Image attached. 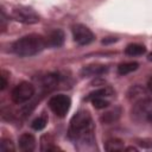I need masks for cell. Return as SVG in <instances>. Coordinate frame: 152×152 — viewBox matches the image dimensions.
I'll list each match as a JSON object with an SVG mask.
<instances>
[{
  "mask_svg": "<svg viewBox=\"0 0 152 152\" xmlns=\"http://www.w3.org/2000/svg\"><path fill=\"white\" fill-rule=\"evenodd\" d=\"M147 89H148V91L152 94V77L148 80V82H147Z\"/></svg>",
  "mask_w": 152,
  "mask_h": 152,
  "instance_id": "obj_22",
  "label": "cell"
},
{
  "mask_svg": "<svg viewBox=\"0 0 152 152\" xmlns=\"http://www.w3.org/2000/svg\"><path fill=\"white\" fill-rule=\"evenodd\" d=\"M132 113L133 116L138 120H148L152 114V99L147 97L135 102Z\"/></svg>",
  "mask_w": 152,
  "mask_h": 152,
  "instance_id": "obj_7",
  "label": "cell"
},
{
  "mask_svg": "<svg viewBox=\"0 0 152 152\" xmlns=\"http://www.w3.org/2000/svg\"><path fill=\"white\" fill-rule=\"evenodd\" d=\"M0 78H1V87H0V89L4 90V89L6 88V86H7V80H6V76H5V71L1 72Z\"/></svg>",
  "mask_w": 152,
  "mask_h": 152,
  "instance_id": "obj_20",
  "label": "cell"
},
{
  "mask_svg": "<svg viewBox=\"0 0 152 152\" xmlns=\"http://www.w3.org/2000/svg\"><path fill=\"white\" fill-rule=\"evenodd\" d=\"M113 42H116V38H107V39H103L102 40V44H108V43H113Z\"/></svg>",
  "mask_w": 152,
  "mask_h": 152,
  "instance_id": "obj_21",
  "label": "cell"
},
{
  "mask_svg": "<svg viewBox=\"0 0 152 152\" xmlns=\"http://www.w3.org/2000/svg\"><path fill=\"white\" fill-rule=\"evenodd\" d=\"M46 40V46L50 48H59L64 43V33L62 30H53L51 31L48 37L45 38Z\"/></svg>",
  "mask_w": 152,
  "mask_h": 152,
  "instance_id": "obj_8",
  "label": "cell"
},
{
  "mask_svg": "<svg viewBox=\"0 0 152 152\" xmlns=\"http://www.w3.org/2000/svg\"><path fill=\"white\" fill-rule=\"evenodd\" d=\"M19 147L25 152H31L36 147V139L31 133H24L19 138Z\"/></svg>",
  "mask_w": 152,
  "mask_h": 152,
  "instance_id": "obj_9",
  "label": "cell"
},
{
  "mask_svg": "<svg viewBox=\"0 0 152 152\" xmlns=\"http://www.w3.org/2000/svg\"><path fill=\"white\" fill-rule=\"evenodd\" d=\"M106 150L107 151H122V150H125L124 141L120 139H116V138L109 139L106 142Z\"/></svg>",
  "mask_w": 152,
  "mask_h": 152,
  "instance_id": "obj_14",
  "label": "cell"
},
{
  "mask_svg": "<svg viewBox=\"0 0 152 152\" xmlns=\"http://www.w3.org/2000/svg\"><path fill=\"white\" fill-rule=\"evenodd\" d=\"M126 150H127V151H137V148H135V147H127Z\"/></svg>",
  "mask_w": 152,
  "mask_h": 152,
  "instance_id": "obj_23",
  "label": "cell"
},
{
  "mask_svg": "<svg viewBox=\"0 0 152 152\" xmlns=\"http://www.w3.org/2000/svg\"><path fill=\"white\" fill-rule=\"evenodd\" d=\"M139 64L137 62H127V63H121L118 66V72L119 75H127L134 70H137Z\"/></svg>",
  "mask_w": 152,
  "mask_h": 152,
  "instance_id": "obj_13",
  "label": "cell"
},
{
  "mask_svg": "<svg viewBox=\"0 0 152 152\" xmlns=\"http://www.w3.org/2000/svg\"><path fill=\"white\" fill-rule=\"evenodd\" d=\"M69 137L77 144L93 145L94 142V125L91 116L86 110L77 112L70 121ZM87 147V146H86Z\"/></svg>",
  "mask_w": 152,
  "mask_h": 152,
  "instance_id": "obj_1",
  "label": "cell"
},
{
  "mask_svg": "<svg viewBox=\"0 0 152 152\" xmlns=\"http://www.w3.org/2000/svg\"><path fill=\"white\" fill-rule=\"evenodd\" d=\"M46 48V40L39 34H28L25 36L12 45V50L15 55L20 57H31Z\"/></svg>",
  "mask_w": 152,
  "mask_h": 152,
  "instance_id": "obj_2",
  "label": "cell"
},
{
  "mask_svg": "<svg viewBox=\"0 0 152 152\" xmlns=\"http://www.w3.org/2000/svg\"><path fill=\"white\" fill-rule=\"evenodd\" d=\"M33 95H34V87L28 82H21L12 90L11 96L13 102L20 104L28 101Z\"/></svg>",
  "mask_w": 152,
  "mask_h": 152,
  "instance_id": "obj_4",
  "label": "cell"
},
{
  "mask_svg": "<svg viewBox=\"0 0 152 152\" xmlns=\"http://www.w3.org/2000/svg\"><path fill=\"white\" fill-rule=\"evenodd\" d=\"M148 121H150V122H152V114H151V116H150V119H148Z\"/></svg>",
  "mask_w": 152,
  "mask_h": 152,
  "instance_id": "obj_25",
  "label": "cell"
},
{
  "mask_svg": "<svg viewBox=\"0 0 152 152\" xmlns=\"http://www.w3.org/2000/svg\"><path fill=\"white\" fill-rule=\"evenodd\" d=\"M93 106L97 109H103L106 107L109 106V101L104 99V96H99V97H94L93 100H90Z\"/></svg>",
  "mask_w": 152,
  "mask_h": 152,
  "instance_id": "obj_17",
  "label": "cell"
},
{
  "mask_svg": "<svg viewBox=\"0 0 152 152\" xmlns=\"http://www.w3.org/2000/svg\"><path fill=\"white\" fill-rule=\"evenodd\" d=\"M112 94V90H109V89H107V88H102V89H97V90H95V91H93V93H90L88 96H87V100H93L94 97H99V96H109Z\"/></svg>",
  "mask_w": 152,
  "mask_h": 152,
  "instance_id": "obj_18",
  "label": "cell"
},
{
  "mask_svg": "<svg viewBox=\"0 0 152 152\" xmlns=\"http://www.w3.org/2000/svg\"><path fill=\"white\" fill-rule=\"evenodd\" d=\"M46 124H48V118H46V115H40V116H38L37 119H34V120L32 121L31 126H32L33 129L40 131V129H43V128L46 126Z\"/></svg>",
  "mask_w": 152,
  "mask_h": 152,
  "instance_id": "obj_16",
  "label": "cell"
},
{
  "mask_svg": "<svg viewBox=\"0 0 152 152\" xmlns=\"http://www.w3.org/2000/svg\"><path fill=\"white\" fill-rule=\"evenodd\" d=\"M147 97H148V95H147L146 89H144L140 86H133L128 90V99L131 101H133L134 103L138 102V101H141L144 99H147Z\"/></svg>",
  "mask_w": 152,
  "mask_h": 152,
  "instance_id": "obj_11",
  "label": "cell"
},
{
  "mask_svg": "<svg viewBox=\"0 0 152 152\" xmlns=\"http://www.w3.org/2000/svg\"><path fill=\"white\" fill-rule=\"evenodd\" d=\"M125 52L128 56H141L146 52V48L140 44H129L125 49Z\"/></svg>",
  "mask_w": 152,
  "mask_h": 152,
  "instance_id": "obj_12",
  "label": "cell"
},
{
  "mask_svg": "<svg viewBox=\"0 0 152 152\" xmlns=\"http://www.w3.org/2000/svg\"><path fill=\"white\" fill-rule=\"evenodd\" d=\"M119 115H120V110H119V109H118V110L113 109V110L107 112L106 114H103V115L101 116V121L104 122V124H110V122H114L115 120H118Z\"/></svg>",
  "mask_w": 152,
  "mask_h": 152,
  "instance_id": "obj_15",
  "label": "cell"
},
{
  "mask_svg": "<svg viewBox=\"0 0 152 152\" xmlns=\"http://www.w3.org/2000/svg\"><path fill=\"white\" fill-rule=\"evenodd\" d=\"M70 104H71L70 97L66 95H63V94L55 95L49 101V106H50L51 110L59 118L65 116V114L68 113V110L70 108Z\"/></svg>",
  "mask_w": 152,
  "mask_h": 152,
  "instance_id": "obj_3",
  "label": "cell"
},
{
  "mask_svg": "<svg viewBox=\"0 0 152 152\" xmlns=\"http://www.w3.org/2000/svg\"><path fill=\"white\" fill-rule=\"evenodd\" d=\"M107 71V66L102 64H90L84 66L81 70V74L83 76H99Z\"/></svg>",
  "mask_w": 152,
  "mask_h": 152,
  "instance_id": "obj_10",
  "label": "cell"
},
{
  "mask_svg": "<svg viewBox=\"0 0 152 152\" xmlns=\"http://www.w3.org/2000/svg\"><path fill=\"white\" fill-rule=\"evenodd\" d=\"M72 37L74 40L80 45H88L95 39V36L90 28L82 24H76L72 26Z\"/></svg>",
  "mask_w": 152,
  "mask_h": 152,
  "instance_id": "obj_6",
  "label": "cell"
},
{
  "mask_svg": "<svg viewBox=\"0 0 152 152\" xmlns=\"http://www.w3.org/2000/svg\"><path fill=\"white\" fill-rule=\"evenodd\" d=\"M148 61H152V52L148 55Z\"/></svg>",
  "mask_w": 152,
  "mask_h": 152,
  "instance_id": "obj_24",
  "label": "cell"
},
{
  "mask_svg": "<svg viewBox=\"0 0 152 152\" xmlns=\"http://www.w3.org/2000/svg\"><path fill=\"white\" fill-rule=\"evenodd\" d=\"M14 150H15V147H14V145H13V142H12L11 139L4 138V139L1 140V151H4V152H10V151H14Z\"/></svg>",
  "mask_w": 152,
  "mask_h": 152,
  "instance_id": "obj_19",
  "label": "cell"
},
{
  "mask_svg": "<svg viewBox=\"0 0 152 152\" xmlns=\"http://www.w3.org/2000/svg\"><path fill=\"white\" fill-rule=\"evenodd\" d=\"M12 17L17 21H20L24 24H36L39 21V15L32 8L26 6L15 7L12 12Z\"/></svg>",
  "mask_w": 152,
  "mask_h": 152,
  "instance_id": "obj_5",
  "label": "cell"
}]
</instances>
